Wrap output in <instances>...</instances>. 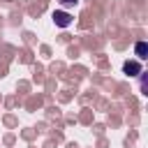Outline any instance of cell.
Segmentation results:
<instances>
[{
	"mask_svg": "<svg viewBox=\"0 0 148 148\" xmlns=\"http://www.w3.org/2000/svg\"><path fill=\"white\" fill-rule=\"evenodd\" d=\"M53 21H56V25L67 28V25L72 23V16H69V14H65V12H53Z\"/></svg>",
	"mask_w": 148,
	"mask_h": 148,
	"instance_id": "1",
	"label": "cell"
},
{
	"mask_svg": "<svg viewBox=\"0 0 148 148\" xmlns=\"http://www.w3.org/2000/svg\"><path fill=\"white\" fill-rule=\"evenodd\" d=\"M125 72H127V74H132V76H136V74H143L139 62H125Z\"/></svg>",
	"mask_w": 148,
	"mask_h": 148,
	"instance_id": "2",
	"label": "cell"
},
{
	"mask_svg": "<svg viewBox=\"0 0 148 148\" xmlns=\"http://www.w3.org/2000/svg\"><path fill=\"white\" fill-rule=\"evenodd\" d=\"M134 49H136V58H139V60H146V44H143V42H139Z\"/></svg>",
	"mask_w": 148,
	"mask_h": 148,
	"instance_id": "3",
	"label": "cell"
},
{
	"mask_svg": "<svg viewBox=\"0 0 148 148\" xmlns=\"http://www.w3.org/2000/svg\"><path fill=\"white\" fill-rule=\"evenodd\" d=\"M76 2H79V0H60V5H62V7H74Z\"/></svg>",
	"mask_w": 148,
	"mask_h": 148,
	"instance_id": "4",
	"label": "cell"
}]
</instances>
